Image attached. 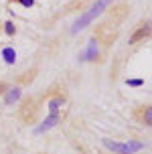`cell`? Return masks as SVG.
Listing matches in <instances>:
<instances>
[{
  "mask_svg": "<svg viewBox=\"0 0 152 154\" xmlns=\"http://www.w3.org/2000/svg\"><path fill=\"white\" fill-rule=\"evenodd\" d=\"M110 2H112V0H98V2H95V4H93V6H91L75 24H73V29H71V31H73V32H79V31H83L85 26H89V24L93 23V20H95L101 12H104V8H106Z\"/></svg>",
  "mask_w": 152,
  "mask_h": 154,
  "instance_id": "1",
  "label": "cell"
},
{
  "mask_svg": "<svg viewBox=\"0 0 152 154\" xmlns=\"http://www.w3.org/2000/svg\"><path fill=\"white\" fill-rule=\"evenodd\" d=\"M104 144L118 154H132V152H136V150H140V148L144 146L142 142H124V144H120V142H114V140H104Z\"/></svg>",
  "mask_w": 152,
  "mask_h": 154,
  "instance_id": "2",
  "label": "cell"
},
{
  "mask_svg": "<svg viewBox=\"0 0 152 154\" xmlns=\"http://www.w3.org/2000/svg\"><path fill=\"white\" fill-rule=\"evenodd\" d=\"M57 122H59V116H57V114H51V118L45 122V126H41V128H39V132H45V130H49V128H53Z\"/></svg>",
  "mask_w": 152,
  "mask_h": 154,
  "instance_id": "3",
  "label": "cell"
},
{
  "mask_svg": "<svg viewBox=\"0 0 152 154\" xmlns=\"http://www.w3.org/2000/svg\"><path fill=\"white\" fill-rule=\"evenodd\" d=\"M2 57L6 59V63H14V61H16V53H14V49L6 47V49L2 51Z\"/></svg>",
  "mask_w": 152,
  "mask_h": 154,
  "instance_id": "4",
  "label": "cell"
},
{
  "mask_svg": "<svg viewBox=\"0 0 152 154\" xmlns=\"http://www.w3.org/2000/svg\"><path fill=\"white\" fill-rule=\"evenodd\" d=\"M148 32H150V29H148V26H146V29H140V31H138L136 35L132 37V41H130V43H136L138 38H142V37H148Z\"/></svg>",
  "mask_w": 152,
  "mask_h": 154,
  "instance_id": "5",
  "label": "cell"
},
{
  "mask_svg": "<svg viewBox=\"0 0 152 154\" xmlns=\"http://www.w3.org/2000/svg\"><path fill=\"white\" fill-rule=\"evenodd\" d=\"M95 53H98V49H95V43H91V45H89V49H87V53L83 55V61H87V59H91V57H93Z\"/></svg>",
  "mask_w": 152,
  "mask_h": 154,
  "instance_id": "6",
  "label": "cell"
},
{
  "mask_svg": "<svg viewBox=\"0 0 152 154\" xmlns=\"http://www.w3.org/2000/svg\"><path fill=\"white\" fill-rule=\"evenodd\" d=\"M61 103H63V100H53L51 103H49V109H51V114H57V109H59Z\"/></svg>",
  "mask_w": 152,
  "mask_h": 154,
  "instance_id": "7",
  "label": "cell"
},
{
  "mask_svg": "<svg viewBox=\"0 0 152 154\" xmlns=\"http://www.w3.org/2000/svg\"><path fill=\"white\" fill-rule=\"evenodd\" d=\"M18 97H20V91H18V89H12V93H8L6 100L8 101H14V100H18Z\"/></svg>",
  "mask_w": 152,
  "mask_h": 154,
  "instance_id": "8",
  "label": "cell"
},
{
  "mask_svg": "<svg viewBox=\"0 0 152 154\" xmlns=\"http://www.w3.org/2000/svg\"><path fill=\"white\" fill-rule=\"evenodd\" d=\"M6 32H8V35H12V32H14V26H12V23H6Z\"/></svg>",
  "mask_w": 152,
  "mask_h": 154,
  "instance_id": "9",
  "label": "cell"
},
{
  "mask_svg": "<svg viewBox=\"0 0 152 154\" xmlns=\"http://www.w3.org/2000/svg\"><path fill=\"white\" fill-rule=\"evenodd\" d=\"M128 85H142V79H130Z\"/></svg>",
  "mask_w": 152,
  "mask_h": 154,
  "instance_id": "10",
  "label": "cell"
},
{
  "mask_svg": "<svg viewBox=\"0 0 152 154\" xmlns=\"http://www.w3.org/2000/svg\"><path fill=\"white\" fill-rule=\"evenodd\" d=\"M33 2H35V0H20L23 6H33Z\"/></svg>",
  "mask_w": 152,
  "mask_h": 154,
  "instance_id": "11",
  "label": "cell"
}]
</instances>
